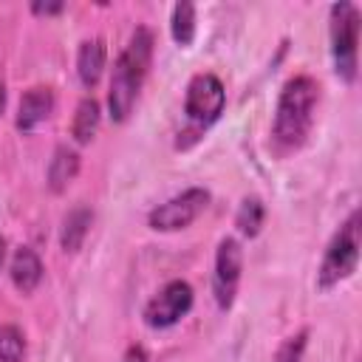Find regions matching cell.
Returning a JSON list of instances; mask_svg holds the SVG:
<instances>
[{"instance_id": "cell-15", "label": "cell", "mask_w": 362, "mask_h": 362, "mask_svg": "<svg viewBox=\"0 0 362 362\" xmlns=\"http://www.w3.org/2000/svg\"><path fill=\"white\" fill-rule=\"evenodd\" d=\"M195 31H198V25H195V6L189 0L175 3L173 14H170V34H173L175 45L189 48L192 40H195Z\"/></svg>"}, {"instance_id": "cell-4", "label": "cell", "mask_w": 362, "mask_h": 362, "mask_svg": "<svg viewBox=\"0 0 362 362\" xmlns=\"http://www.w3.org/2000/svg\"><path fill=\"white\" fill-rule=\"evenodd\" d=\"M226 107V90L223 82L215 74H195L187 85L184 96V116H187V130L178 133L175 147H189L204 136L206 127H212Z\"/></svg>"}, {"instance_id": "cell-14", "label": "cell", "mask_w": 362, "mask_h": 362, "mask_svg": "<svg viewBox=\"0 0 362 362\" xmlns=\"http://www.w3.org/2000/svg\"><path fill=\"white\" fill-rule=\"evenodd\" d=\"M99 102L93 96H82L76 110H74V119H71V139L76 144H90L96 130H99Z\"/></svg>"}, {"instance_id": "cell-6", "label": "cell", "mask_w": 362, "mask_h": 362, "mask_svg": "<svg viewBox=\"0 0 362 362\" xmlns=\"http://www.w3.org/2000/svg\"><path fill=\"white\" fill-rule=\"evenodd\" d=\"M195 297H192V286L187 280H170L164 283L144 305L141 317H144V325L153 328V331H164V328H173L178 325L189 308H192Z\"/></svg>"}, {"instance_id": "cell-12", "label": "cell", "mask_w": 362, "mask_h": 362, "mask_svg": "<svg viewBox=\"0 0 362 362\" xmlns=\"http://www.w3.org/2000/svg\"><path fill=\"white\" fill-rule=\"evenodd\" d=\"M8 277L20 294H31L42 280V260L34 249L20 246L8 263Z\"/></svg>"}, {"instance_id": "cell-18", "label": "cell", "mask_w": 362, "mask_h": 362, "mask_svg": "<svg viewBox=\"0 0 362 362\" xmlns=\"http://www.w3.org/2000/svg\"><path fill=\"white\" fill-rule=\"evenodd\" d=\"M305 345H308V328H300L297 334L286 337L274 354V362H303L305 359Z\"/></svg>"}, {"instance_id": "cell-21", "label": "cell", "mask_w": 362, "mask_h": 362, "mask_svg": "<svg viewBox=\"0 0 362 362\" xmlns=\"http://www.w3.org/2000/svg\"><path fill=\"white\" fill-rule=\"evenodd\" d=\"M6 255H8V243H6V238L0 235V269H3V263H6Z\"/></svg>"}, {"instance_id": "cell-7", "label": "cell", "mask_w": 362, "mask_h": 362, "mask_svg": "<svg viewBox=\"0 0 362 362\" xmlns=\"http://www.w3.org/2000/svg\"><path fill=\"white\" fill-rule=\"evenodd\" d=\"M206 206H209V189L189 187V189L167 198L164 204L153 206L147 215V223L156 232H178V229H187L192 221H198V215Z\"/></svg>"}, {"instance_id": "cell-19", "label": "cell", "mask_w": 362, "mask_h": 362, "mask_svg": "<svg viewBox=\"0 0 362 362\" xmlns=\"http://www.w3.org/2000/svg\"><path fill=\"white\" fill-rule=\"evenodd\" d=\"M65 11V3L62 0H34L31 3V14H37V17H57V14H62Z\"/></svg>"}, {"instance_id": "cell-13", "label": "cell", "mask_w": 362, "mask_h": 362, "mask_svg": "<svg viewBox=\"0 0 362 362\" xmlns=\"http://www.w3.org/2000/svg\"><path fill=\"white\" fill-rule=\"evenodd\" d=\"M90 223H93V212L88 206H74L65 218H62V229H59V246L62 252L74 255L82 249L88 232H90Z\"/></svg>"}, {"instance_id": "cell-9", "label": "cell", "mask_w": 362, "mask_h": 362, "mask_svg": "<svg viewBox=\"0 0 362 362\" xmlns=\"http://www.w3.org/2000/svg\"><path fill=\"white\" fill-rule=\"evenodd\" d=\"M54 113V90L48 85H37V88H28L23 96H20V107H17V130L20 133H31L37 130L48 116Z\"/></svg>"}, {"instance_id": "cell-3", "label": "cell", "mask_w": 362, "mask_h": 362, "mask_svg": "<svg viewBox=\"0 0 362 362\" xmlns=\"http://www.w3.org/2000/svg\"><path fill=\"white\" fill-rule=\"evenodd\" d=\"M359 249H362V212L351 209V215L339 223V229L325 246V255L317 269V288L331 291L334 286L348 280L359 266Z\"/></svg>"}, {"instance_id": "cell-22", "label": "cell", "mask_w": 362, "mask_h": 362, "mask_svg": "<svg viewBox=\"0 0 362 362\" xmlns=\"http://www.w3.org/2000/svg\"><path fill=\"white\" fill-rule=\"evenodd\" d=\"M3 110H6V85L0 82V116H3Z\"/></svg>"}, {"instance_id": "cell-1", "label": "cell", "mask_w": 362, "mask_h": 362, "mask_svg": "<svg viewBox=\"0 0 362 362\" xmlns=\"http://www.w3.org/2000/svg\"><path fill=\"white\" fill-rule=\"evenodd\" d=\"M317 105H320V85L314 76L297 74L286 79L272 122V150L277 156H291L308 141Z\"/></svg>"}, {"instance_id": "cell-8", "label": "cell", "mask_w": 362, "mask_h": 362, "mask_svg": "<svg viewBox=\"0 0 362 362\" xmlns=\"http://www.w3.org/2000/svg\"><path fill=\"white\" fill-rule=\"evenodd\" d=\"M243 274V249L235 238H223L215 249V269H212V297L221 311H229L240 286Z\"/></svg>"}, {"instance_id": "cell-17", "label": "cell", "mask_w": 362, "mask_h": 362, "mask_svg": "<svg viewBox=\"0 0 362 362\" xmlns=\"http://www.w3.org/2000/svg\"><path fill=\"white\" fill-rule=\"evenodd\" d=\"M25 359V334L11 325L3 322L0 325V362H23Z\"/></svg>"}, {"instance_id": "cell-5", "label": "cell", "mask_w": 362, "mask_h": 362, "mask_svg": "<svg viewBox=\"0 0 362 362\" xmlns=\"http://www.w3.org/2000/svg\"><path fill=\"white\" fill-rule=\"evenodd\" d=\"M359 31H362V14L354 3L339 0L331 6V25H328V37H331V62H334V74L342 82H356L359 74Z\"/></svg>"}, {"instance_id": "cell-20", "label": "cell", "mask_w": 362, "mask_h": 362, "mask_svg": "<svg viewBox=\"0 0 362 362\" xmlns=\"http://www.w3.org/2000/svg\"><path fill=\"white\" fill-rule=\"evenodd\" d=\"M122 362H147V351L141 348V345H130L127 351H124V359Z\"/></svg>"}, {"instance_id": "cell-16", "label": "cell", "mask_w": 362, "mask_h": 362, "mask_svg": "<svg viewBox=\"0 0 362 362\" xmlns=\"http://www.w3.org/2000/svg\"><path fill=\"white\" fill-rule=\"evenodd\" d=\"M263 221H266V206L257 195H249L240 201L238 212H235V226L243 238H257L260 229H263Z\"/></svg>"}, {"instance_id": "cell-2", "label": "cell", "mask_w": 362, "mask_h": 362, "mask_svg": "<svg viewBox=\"0 0 362 362\" xmlns=\"http://www.w3.org/2000/svg\"><path fill=\"white\" fill-rule=\"evenodd\" d=\"M153 31L147 25H136V31L130 34V40L124 42V48L119 51L116 62H113V74H110V85H107V113L113 122H127L141 85L150 74V62H153Z\"/></svg>"}, {"instance_id": "cell-10", "label": "cell", "mask_w": 362, "mask_h": 362, "mask_svg": "<svg viewBox=\"0 0 362 362\" xmlns=\"http://www.w3.org/2000/svg\"><path fill=\"white\" fill-rule=\"evenodd\" d=\"M105 62H107V45L102 37H90L79 42L76 51V76L85 88H96L102 74H105Z\"/></svg>"}, {"instance_id": "cell-11", "label": "cell", "mask_w": 362, "mask_h": 362, "mask_svg": "<svg viewBox=\"0 0 362 362\" xmlns=\"http://www.w3.org/2000/svg\"><path fill=\"white\" fill-rule=\"evenodd\" d=\"M79 153L74 150V147H68V144H59L57 150H54V156H51V161H48V173H45V181H48V189L54 192V195H59V192H65L71 184H74V178L79 175Z\"/></svg>"}]
</instances>
